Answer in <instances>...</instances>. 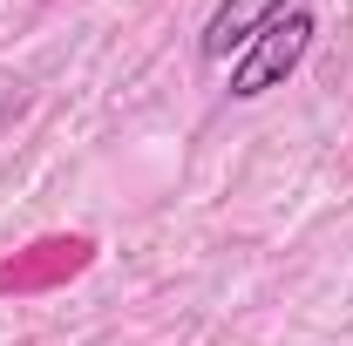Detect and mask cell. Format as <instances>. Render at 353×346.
I'll list each match as a JSON object with an SVG mask.
<instances>
[{"mask_svg": "<svg viewBox=\"0 0 353 346\" xmlns=\"http://www.w3.org/2000/svg\"><path fill=\"white\" fill-rule=\"evenodd\" d=\"M312 34H319V14H312V7H285L259 41L231 61V102H259V95H272V88H285L292 75H299Z\"/></svg>", "mask_w": 353, "mask_h": 346, "instance_id": "1", "label": "cell"}, {"mask_svg": "<svg viewBox=\"0 0 353 346\" xmlns=\"http://www.w3.org/2000/svg\"><path fill=\"white\" fill-rule=\"evenodd\" d=\"M285 7H292V0H218L211 21H204V34H197V54H204V61H238Z\"/></svg>", "mask_w": 353, "mask_h": 346, "instance_id": "2", "label": "cell"}]
</instances>
